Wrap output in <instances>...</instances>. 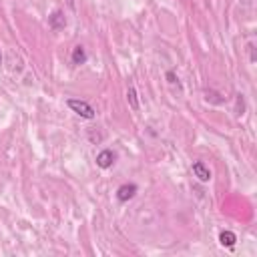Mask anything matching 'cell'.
Segmentation results:
<instances>
[{
	"instance_id": "6da1fadb",
	"label": "cell",
	"mask_w": 257,
	"mask_h": 257,
	"mask_svg": "<svg viewBox=\"0 0 257 257\" xmlns=\"http://www.w3.org/2000/svg\"><path fill=\"white\" fill-rule=\"evenodd\" d=\"M68 109H71L73 113H77L79 117L82 119H95V109L89 105L87 100H80V99H68L66 100Z\"/></svg>"
},
{
	"instance_id": "7a4b0ae2",
	"label": "cell",
	"mask_w": 257,
	"mask_h": 257,
	"mask_svg": "<svg viewBox=\"0 0 257 257\" xmlns=\"http://www.w3.org/2000/svg\"><path fill=\"white\" fill-rule=\"evenodd\" d=\"M137 191H139V187H137L135 183H125V185H121L117 189V199L121 203H127L129 199H133L137 195Z\"/></svg>"
},
{
	"instance_id": "3957f363",
	"label": "cell",
	"mask_w": 257,
	"mask_h": 257,
	"mask_svg": "<svg viewBox=\"0 0 257 257\" xmlns=\"http://www.w3.org/2000/svg\"><path fill=\"white\" fill-rule=\"evenodd\" d=\"M191 169H193V175H195L201 183H207V181L211 179V171H209V167L205 165L203 161H195Z\"/></svg>"
},
{
	"instance_id": "277c9868",
	"label": "cell",
	"mask_w": 257,
	"mask_h": 257,
	"mask_svg": "<svg viewBox=\"0 0 257 257\" xmlns=\"http://www.w3.org/2000/svg\"><path fill=\"white\" fill-rule=\"evenodd\" d=\"M115 153L111 151V149H105V151H100L99 155H97V167H100V169H109V167H113V163H115Z\"/></svg>"
},
{
	"instance_id": "5b68a950",
	"label": "cell",
	"mask_w": 257,
	"mask_h": 257,
	"mask_svg": "<svg viewBox=\"0 0 257 257\" xmlns=\"http://www.w3.org/2000/svg\"><path fill=\"white\" fill-rule=\"evenodd\" d=\"M48 24H50V28H53V30H60V28H64V26H66L64 14H62L60 10H55L53 14L48 16Z\"/></svg>"
},
{
	"instance_id": "8992f818",
	"label": "cell",
	"mask_w": 257,
	"mask_h": 257,
	"mask_svg": "<svg viewBox=\"0 0 257 257\" xmlns=\"http://www.w3.org/2000/svg\"><path fill=\"white\" fill-rule=\"evenodd\" d=\"M235 241H237V235L233 231H221L219 235V243L223 245V247H235Z\"/></svg>"
},
{
	"instance_id": "52a82bcc",
	"label": "cell",
	"mask_w": 257,
	"mask_h": 257,
	"mask_svg": "<svg viewBox=\"0 0 257 257\" xmlns=\"http://www.w3.org/2000/svg\"><path fill=\"white\" fill-rule=\"evenodd\" d=\"M71 59H73V64H77V66L87 62V53H84V48H82L80 44L73 48V57H71Z\"/></svg>"
},
{
	"instance_id": "ba28073f",
	"label": "cell",
	"mask_w": 257,
	"mask_h": 257,
	"mask_svg": "<svg viewBox=\"0 0 257 257\" xmlns=\"http://www.w3.org/2000/svg\"><path fill=\"white\" fill-rule=\"evenodd\" d=\"M127 100H129V105H131L133 111H139V95H137L135 87L127 89Z\"/></svg>"
},
{
	"instance_id": "9c48e42d",
	"label": "cell",
	"mask_w": 257,
	"mask_h": 257,
	"mask_svg": "<svg viewBox=\"0 0 257 257\" xmlns=\"http://www.w3.org/2000/svg\"><path fill=\"white\" fill-rule=\"evenodd\" d=\"M237 115H243V99H241V95H237Z\"/></svg>"
},
{
	"instance_id": "30bf717a",
	"label": "cell",
	"mask_w": 257,
	"mask_h": 257,
	"mask_svg": "<svg viewBox=\"0 0 257 257\" xmlns=\"http://www.w3.org/2000/svg\"><path fill=\"white\" fill-rule=\"evenodd\" d=\"M167 80H169L171 84H175V82H177V77H175L173 71H169V73H167Z\"/></svg>"
},
{
	"instance_id": "8fae6325",
	"label": "cell",
	"mask_w": 257,
	"mask_h": 257,
	"mask_svg": "<svg viewBox=\"0 0 257 257\" xmlns=\"http://www.w3.org/2000/svg\"><path fill=\"white\" fill-rule=\"evenodd\" d=\"M0 64H2V53H0Z\"/></svg>"
}]
</instances>
